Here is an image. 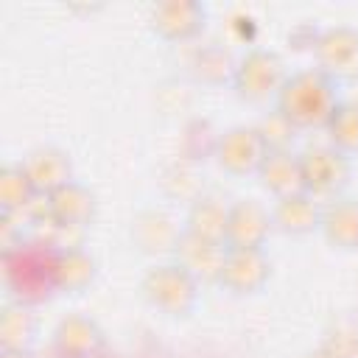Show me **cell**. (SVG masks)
<instances>
[{
    "mask_svg": "<svg viewBox=\"0 0 358 358\" xmlns=\"http://www.w3.org/2000/svg\"><path fill=\"white\" fill-rule=\"evenodd\" d=\"M0 358H31L28 350H0Z\"/></svg>",
    "mask_w": 358,
    "mask_h": 358,
    "instance_id": "cell-25",
    "label": "cell"
},
{
    "mask_svg": "<svg viewBox=\"0 0 358 358\" xmlns=\"http://www.w3.org/2000/svg\"><path fill=\"white\" fill-rule=\"evenodd\" d=\"M271 280V260L266 249H227L218 285L232 296H252Z\"/></svg>",
    "mask_w": 358,
    "mask_h": 358,
    "instance_id": "cell-7",
    "label": "cell"
},
{
    "mask_svg": "<svg viewBox=\"0 0 358 358\" xmlns=\"http://www.w3.org/2000/svg\"><path fill=\"white\" fill-rule=\"evenodd\" d=\"M257 179L260 185L274 196H291V193H302V165H299V151L294 148H282V151H268L257 168Z\"/></svg>",
    "mask_w": 358,
    "mask_h": 358,
    "instance_id": "cell-17",
    "label": "cell"
},
{
    "mask_svg": "<svg viewBox=\"0 0 358 358\" xmlns=\"http://www.w3.org/2000/svg\"><path fill=\"white\" fill-rule=\"evenodd\" d=\"M288 78L285 62L271 48H246L238 56L232 90L246 103H266L274 101Z\"/></svg>",
    "mask_w": 358,
    "mask_h": 358,
    "instance_id": "cell-3",
    "label": "cell"
},
{
    "mask_svg": "<svg viewBox=\"0 0 358 358\" xmlns=\"http://www.w3.org/2000/svg\"><path fill=\"white\" fill-rule=\"evenodd\" d=\"M22 171L31 179L34 190L39 196H50L53 190L73 182V162L70 154L56 145H39L22 157Z\"/></svg>",
    "mask_w": 358,
    "mask_h": 358,
    "instance_id": "cell-11",
    "label": "cell"
},
{
    "mask_svg": "<svg viewBox=\"0 0 358 358\" xmlns=\"http://www.w3.org/2000/svg\"><path fill=\"white\" fill-rule=\"evenodd\" d=\"M319 232L333 249L341 252H358V199L338 196L330 199L322 210Z\"/></svg>",
    "mask_w": 358,
    "mask_h": 358,
    "instance_id": "cell-16",
    "label": "cell"
},
{
    "mask_svg": "<svg viewBox=\"0 0 358 358\" xmlns=\"http://www.w3.org/2000/svg\"><path fill=\"white\" fill-rule=\"evenodd\" d=\"M302 358H347L344 352H338L336 347H330V344H322V347H313V350H308Z\"/></svg>",
    "mask_w": 358,
    "mask_h": 358,
    "instance_id": "cell-24",
    "label": "cell"
},
{
    "mask_svg": "<svg viewBox=\"0 0 358 358\" xmlns=\"http://www.w3.org/2000/svg\"><path fill=\"white\" fill-rule=\"evenodd\" d=\"M255 129H257V134L263 137V143H266L268 151L291 148V143H294V137H296V129H294L277 109L266 112V115L255 123Z\"/></svg>",
    "mask_w": 358,
    "mask_h": 358,
    "instance_id": "cell-23",
    "label": "cell"
},
{
    "mask_svg": "<svg viewBox=\"0 0 358 358\" xmlns=\"http://www.w3.org/2000/svg\"><path fill=\"white\" fill-rule=\"evenodd\" d=\"M36 338V316L28 302H6L0 310V350H31Z\"/></svg>",
    "mask_w": 358,
    "mask_h": 358,
    "instance_id": "cell-19",
    "label": "cell"
},
{
    "mask_svg": "<svg viewBox=\"0 0 358 358\" xmlns=\"http://www.w3.org/2000/svg\"><path fill=\"white\" fill-rule=\"evenodd\" d=\"M266 154H268V148H266L263 137L257 134L255 123L229 126L227 131L218 134L215 148H213L218 168L229 176H257V168Z\"/></svg>",
    "mask_w": 358,
    "mask_h": 358,
    "instance_id": "cell-5",
    "label": "cell"
},
{
    "mask_svg": "<svg viewBox=\"0 0 358 358\" xmlns=\"http://www.w3.org/2000/svg\"><path fill=\"white\" fill-rule=\"evenodd\" d=\"M341 103L338 84L319 67L288 73L282 90L274 98V109L296 129H324L336 106Z\"/></svg>",
    "mask_w": 358,
    "mask_h": 358,
    "instance_id": "cell-1",
    "label": "cell"
},
{
    "mask_svg": "<svg viewBox=\"0 0 358 358\" xmlns=\"http://www.w3.org/2000/svg\"><path fill=\"white\" fill-rule=\"evenodd\" d=\"M302 185L305 193L316 199H338L352 176V162L347 154L333 148L330 143H316L299 151Z\"/></svg>",
    "mask_w": 358,
    "mask_h": 358,
    "instance_id": "cell-4",
    "label": "cell"
},
{
    "mask_svg": "<svg viewBox=\"0 0 358 358\" xmlns=\"http://www.w3.org/2000/svg\"><path fill=\"white\" fill-rule=\"evenodd\" d=\"M103 330L84 313H70L53 327V347L64 358H95L103 350Z\"/></svg>",
    "mask_w": 358,
    "mask_h": 358,
    "instance_id": "cell-13",
    "label": "cell"
},
{
    "mask_svg": "<svg viewBox=\"0 0 358 358\" xmlns=\"http://www.w3.org/2000/svg\"><path fill=\"white\" fill-rule=\"evenodd\" d=\"M151 31L165 42H190L207 25V8L196 0H162L148 11Z\"/></svg>",
    "mask_w": 358,
    "mask_h": 358,
    "instance_id": "cell-8",
    "label": "cell"
},
{
    "mask_svg": "<svg viewBox=\"0 0 358 358\" xmlns=\"http://www.w3.org/2000/svg\"><path fill=\"white\" fill-rule=\"evenodd\" d=\"M227 243H215V241H204L196 238L190 232H179L171 249V260H176L182 268H187L199 282H215L221 277L224 268V257H227Z\"/></svg>",
    "mask_w": 358,
    "mask_h": 358,
    "instance_id": "cell-10",
    "label": "cell"
},
{
    "mask_svg": "<svg viewBox=\"0 0 358 358\" xmlns=\"http://www.w3.org/2000/svg\"><path fill=\"white\" fill-rule=\"evenodd\" d=\"M235 64H238V59L224 45H207V48H199L196 56L190 59V73H193L196 81L218 87L224 81L232 84Z\"/></svg>",
    "mask_w": 358,
    "mask_h": 358,
    "instance_id": "cell-21",
    "label": "cell"
},
{
    "mask_svg": "<svg viewBox=\"0 0 358 358\" xmlns=\"http://www.w3.org/2000/svg\"><path fill=\"white\" fill-rule=\"evenodd\" d=\"M274 232L271 210L255 199H241L229 204L227 246L229 249H263Z\"/></svg>",
    "mask_w": 358,
    "mask_h": 358,
    "instance_id": "cell-9",
    "label": "cell"
},
{
    "mask_svg": "<svg viewBox=\"0 0 358 358\" xmlns=\"http://www.w3.org/2000/svg\"><path fill=\"white\" fill-rule=\"evenodd\" d=\"M48 199V215L62 224V227H73V229H87L92 221H95V210H98V201H95V193L81 185V182H67L64 187L53 190Z\"/></svg>",
    "mask_w": 358,
    "mask_h": 358,
    "instance_id": "cell-14",
    "label": "cell"
},
{
    "mask_svg": "<svg viewBox=\"0 0 358 358\" xmlns=\"http://www.w3.org/2000/svg\"><path fill=\"white\" fill-rule=\"evenodd\" d=\"M316 67L330 76L336 84L358 78V28L352 25H327L313 39Z\"/></svg>",
    "mask_w": 358,
    "mask_h": 358,
    "instance_id": "cell-6",
    "label": "cell"
},
{
    "mask_svg": "<svg viewBox=\"0 0 358 358\" xmlns=\"http://www.w3.org/2000/svg\"><path fill=\"white\" fill-rule=\"evenodd\" d=\"M140 291L154 310L173 316V319H185L199 305L201 282L187 268H182L176 260H162V263H154L143 274Z\"/></svg>",
    "mask_w": 358,
    "mask_h": 358,
    "instance_id": "cell-2",
    "label": "cell"
},
{
    "mask_svg": "<svg viewBox=\"0 0 358 358\" xmlns=\"http://www.w3.org/2000/svg\"><path fill=\"white\" fill-rule=\"evenodd\" d=\"M98 263L87 249H59L50 260V282L59 294H81L95 282Z\"/></svg>",
    "mask_w": 358,
    "mask_h": 358,
    "instance_id": "cell-15",
    "label": "cell"
},
{
    "mask_svg": "<svg viewBox=\"0 0 358 358\" xmlns=\"http://www.w3.org/2000/svg\"><path fill=\"white\" fill-rule=\"evenodd\" d=\"M324 134L333 148H338L347 157H355L358 154V101L341 98V103L336 106V112L324 126Z\"/></svg>",
    "mask_w": 358,
    "mask_h": 358,
    "instance_id": "cell-22",
    "label": "cell"
},
{
    "mask_svg": "<svg viewBox=\"0 0 358 358\" xmlns=\"http://www.w3.org/2000/svg\"><path fill=\"white\" fill-rule=\"evenodd\" d=\"M227 227H229V204H224V199L218 196H199L187 207L182 229L204 241L227 243Z\"/></svg>",
    "mask_w": 358,
    "mask_h": 358,
    "instance_id": "cell-18",
    "label": "cell"
},
{
    "mask_svg": "<svg viewBox=\"0 0 358 358\" xmlns=\"http://www.w3.org/2000/svg\"><path fill=\"white\" fill-rule=\"evenodd\" d=\"M36 199H39V193L34 190L22 165L20 162L3 165V171H0V213L28 215V210L34 207Z\"/></svg>",
    "mask_w": 358,
    "mask_h": 358,
    "instance_id": "cell-20",
    "label": "cell"
},
{
    "mask_svg": "<svg viewBox=\"0 0 358 358\" xmlns=\"http://www.w3.org/2000/svg\"><path fill=\"white\" fill-rule=\"evenodd\" d=\"M268 210H271V221H274L277 232L291 235V238H305L310 232H319L324 204H319L316 196L302 190V193L274 199V204Z\"/></svg>",
    "mask_w": 358,
    "mask_h": 358,
    "instance_id": "cell-12",
    "label": "cell"
}]
</instances>
